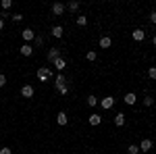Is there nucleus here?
I'll return each instance as SVG.
<instances>
[{
  "label": "nucleus",
  "instance_id": "nucleus-1",
  "mask_svg": "<svg viewBox=\"0 0 156 154\" xmlns=\"http://www.w3.org/2000/svg\"><path fill=\"white\" fill-rule=\"evenodd\" d=\"M50 77H52L50 67H40V69H37V79H40V81H46V79H50Z\"/></svg>",
  "mask_w": 156,
  "mask_h": 154
},
{
  "label": "nucleus",
  "instance_id": "nucleus-2",
  "mask_svg": "<svg viewBox=\"0 0 156 154\" xmlns=\"http://www.w3.org/2000/svg\"><path fill=\"white\" fill-rule=\"evenodd\" d=\"M65 11H67V6H65L62 2H54V4H52V15H54V17H62Z\"/></svg>",
  "mask_w": 156,
  "mask_h": 154
},
{
  "label": "nucleus",
  "instance_id": "nucleus-3",
  "mask_svg": "<svg viewBox=\"0 0 156 154\" xmlns=\"http://www.w3.org/2000/svg\"><path fill=\"white\" fill-rule=\"evenodd\" d=\"M21 36H23L25 44H29L31 40H36V34H34V29H31V27H25L23 31H21Z\"/></svg>",
  "mask_w": 156,
  "mask_h": 154
},
{
  "label": "nucleus",
  "instance_id": "nucleus-4",
  "mask_svg": "<svg viewBox=\"0 0 156 154\" xmlns=\"http://www.w3.org/2000/svg\"><path fill=\"white\" fill-rule=\"evenodd\" d=\"M152 146H154L152 140H150V138H144V140L140 142V152H150V150H152Z\"/></svg>",
  "mask_w": 156,
  "mask_h": 154
},
{
  "label": "nucleus",
  "instance_id": "nucleus-5",
  "mask_svg": "<svg viewBox=\"0 0 156 154\" xmlns=\"http://www.w3.org/2000/svg\"><path fill=\"white\" fill-rule=\"evenodd\" d=\"M100 106L104 108V110L112 108V106H115V98H112V96H106V98H102V100H100Z\"/></svg>",
  "mask_w": 156,
  "mask_h": 154
},
{
  "label": "nucleus",
  "instance_id": "nucleus-6",
  "mask_svg": "<svg viewBox=\"0 0 156 154\" xmlns=\"http://www.w3.org/2000/svg\"><path fill=\"white\" fill-rule=\"evenodd\" d=\"M65 85H67V77H65L62 73H58V75L54 77V88L60 90V88H65Z\"/></svg>",
  "mask_w": 156,
  "mask_h": 154
},
{
  "label": "nucleus",
  "instance_id": "nucleus-7",
  "mask_svg": "<svg viewBox=\"0 0 156 154\" xmlns=\"http://www.w3.org/2000/svg\"><path fill=\"white\" fill-rule=\"evenodd\" d=\"M50 36L52 38H62L65 36V27H62V25H54V27L50 29Z\"/></svg>",
  "mask_w": 156,
  "mask_h": 154
},
{
  "label": "nucleus",
  "instance_id": "nucleus-8",
  "mask_svg": "<svg viewBox=\"0 0 156 154\" xmlns=\"http://www.w3.org/2000/svg\"><path fill=\"white\" fill-rule=\"evenodd\" d=\"M46 59H48L50 63H54L56 59H60V50H58V48H50L48 54H46Z\"/></svg>",
  "mask_w": 156,
  "mask_h": 154
},
{
  "label": "nucleus",
  "instance_id": "nucleus-9",
  "mask_svg": "<svg viewBox=\"0 0 156 154\" xmlns=\"http://www.w3.org/2000/svg\"><path fill=\"white\" fill-rule=\"evenodd\" d=\"M21 96H23V98H34V85H29V83L23 85V88H21Z\"/></svg>",
  "mask_w": 156,
  "mask_h": 154
},
{
  "label": "nucleus",
  "instance_id": "nucleus-10",
  "mask_svg": "<svg viewBox=\"0 0 156 154\" xmlns=\"http://www.w3.org/2000/svg\"><path fill=\"white\" fill-rule=\"evenodd\" d=\"M123 102H125V104H129V106H133V104L137 102V96L133 94V92H129V94H125V98H123Z\"/></svg>",
  "mask_w": 156,
  "mask_h": 154
},
{
  "label": "nucleus",
  "instance_id": "nucleus-11",
  "mask_svg": "<svg viewBox=\"0 0 156 154\" xmlns=\"http://www.w3.org/2000/svg\"><path fill=\"white\" fill-rule=\"evenodd\" d=\"M144 38H146L144 29H140V27H137V29H133V40H135V42H142Z\"/></svg>",
  "mask_w": 156,
  "mask_h": 154
},
{
  "label": "nucleus",
  "instance_id": "nucleus-12",
  "mask_svg": "<svg viewBox=\"0 0 156 154\" xmlns=\"http://www.w3.org/2000/svg\"><path fill=\"white\" fill-rule=\"evenodd\" d=\"M21 54H23V56H31V54H34V46H31V44H23V46H21Z\"/></svg>",
  "mask_w": 156,
  "mask_h": 154
},
{
  "label": "nucleus",
  "instance_id": "nucleus-13",
  "mask_svg": "<svg viewBox=\"0 0 156 154\" xmlns=\"http://www.w3.org/2000/svg\"><path fill=\"white\" fill-rule=\"evenodd\" d=\"M67 121H69L67 113H65V110H60L58 115H56V123H58V125H67Z\"/></svg>",
  "mask_w": 156,
  "mask_h": 154
},
{
  "label": "nucleus",
  "instance_id": "nucleus-14",
  "mask_svg": "<svg viewBox=\"0 0 156 154\" xmlns=\"http://www.w3.org/2000/svg\"><path fill=\"white\" fill-rule=\"evenodd\" d=\"M65 6H67V11H71V13H77V11H79V2H77V0H71V2H67Z\"/></svg>",
  "mask_w": 156,
  "mask_h": 154
},
{
  "label": "nucleus",
  "instance_id": "nucleus-15",
  "mask_svg": "<svg viewBox=\"0 0 156 154\" xmlns=\"http://www.w3.org/2000/svg\"><path fill=\"white\" fill-rule=\"evenodd\" d=\"M110 44H112V40H110L108 36L100 38V48H104V50H106V48H110Z\"/></svg>",
  "mask_w": 156,
  "mask_h": 154
},
{
  "label": "nucleus",
  "instance_id": "nucleus-16",
  "mask_svg": "<svg viewBox=\"0 0 156 154\" xmlns=\"http://www.w3.org/2000/svg\"><path fill=\"white\" fill-rule=\"evenodd\" d=\"M52 65H54V67H56L58 71H62V69L67 67V60H65V59H62V56H60V59H56V60H54V63H52Z\"/></svg>",
  "mask_w": 156,
  "mask_h": 154
},
{
  "label": "nucleus",
  "instance_id": "nucleus-17",
  "mask_svg": "<svg viewBox=\"0 0 156 154\" xmlns=\"http://www.w3.org/2000/svg\"><path fill=\"white\" fill-rule=\"evenodd\" d=\"M115 125H117V127H123V125H125V115H123V113H117V117H115Z\"/></svg>",
  "mask_w": 156,
  "mask_h": 154
},
{
  "label": "nucleus",
  "instance_id": "nucleus-18",
  "mask_svg": "<svg viewBox=\"0 0 156 154\" xmlns=\"http://www.w3.org/2000/svg\"><path fill=\"white\" fill-rule=\"evenodd\" d=\"M98 104H100L98 96H94V94H90V96H87V106H98Z\"/></svg>",
  "mask_w": 156,
  "mask_h": 154
},
{
  "label": "nucleus",
  "instance_id": "nucleus-19",
  "mask_svg": "<svg viewBox=\"0 0 156 154\" xmlns=\"http://www.w3.org/2000/svg\"><path fill=\"white\" fill-rule=\"evenodd\" d=\"M100 123H102V117H100V115H90V125L96 127V125H100Z\"/></svg>",
  "mask_w": 156,
  "mask_h": 154
},
{
  "label": "nucleus",
  "instance_id": "nucleus-20",
  "mask_svg": "<svg viewBox=\"0 0 156 154\" xmlns=\"http://www.w3.org/2000/svg\"><path fill=\"white\" fill-rule=\"evenodd\" d=\"M77 25H79V27H85V25H87V17H85V15H79V17H77Z\"/></svg>",
  "mask_w": 156,
  "mask_h": 154
},
{
  "label": "nucleus",
  "instance_id": "nucleus-21",
  "mask_svg": "<svg viewBox=\"0 0 156 154\" xmlns=\"http://www.w3.org/2000/svg\"><path fill=\"white\" fill-rule=\"evenodd\" d=\"M96 56H98V52H96V50H90V52L85 54V59L90 60V63H92V60H96Z\"/></svg>",
  "mask_w": 156,
  "mask_h": 154
},
{
  "label": "nucleus",
  "instance_id": "nucleus-22",
  "mask_svg": "<svg viewBox=\"0 0 156 154\" xmlns=\"http://www.w3.org/2000/svg\"><path fill=\"white\" fill-rule=\"evenodd\" d=\"M0 6H2L4 11H9V9L12 6V2H11V0H0Z\"/></svg>",
  "mask_w": 156,
  "mask_h": 154
},
{
  "label": "nucleus",
  "instance_id": "nucleus-23",
  "mask_svg": "<svg viewBox=\"0 0 156 154\" xmlns=\"http://www.w3.org/2000/svg\"><path fill=\"white\" fill-rule=\"evenodd\" d=\"M127 152H129V154H140V146H135V144H131V146L127 148Z\"/></svg>",
  "mask_w": 156,
  "mask_h": 154
},
{
  "label": "nucleus",
  "instance_id": "nucleus-24",
  "mask_svg": "<svg viewBox=\"0 0 156 154\" xmlns=\"http://www.w3.org/2000/svg\"><path fill=\"white\" fill-rule=\"evenodd\" d=\"M152 104H154V98H152V96L148 94V96L144 98V106H152Z\"/></svg>",
  "mask_w": 156,
  "mask_h": 154
},
{
  "label": "nucleus",
  "instance_id": "nucleus-25",
  "mask_svg": "<svg viewBox=\"0 0 156 154\" xmlns=\"http://www.w3.org/2000/svg\"><path fill=\"white\" fill-rule=\"evenodd\" d=\"M11 19L15 21V23H21V21H23V15H19V13H17V15H11Z\"/></svg>",
  "mask_w": 156,
  "mask_h": 154
},
{
  "label": "nucleus",
  "instance_id": "nucleus-26",
  "mask_svg": "<svg viewBox=\"0 0 156 154\" xmlns=\"http://www.w3.org/2000/svg\"><path fill=\"white\" fill-rule=\"evenodd\" d=\"M148 77H150V79H156V67H150V69H148Z\"/></svg>",
  "mask_w": 156,
  "mask_h": 154
},
{
  "label": "nucleus",
  "instance_id": "nucleus-27",
  "mask_svg": "<svg viewBox=\"0 0 156 154\" xmlns=\"http://www.w3.org/2000/svg\"><path fill=\"white\" fill-rule=\"evenodd\" d=\"M58 94H60V96H67V94H69V85H65V88H60V90H58Z\"/></svg>",
  "mask_w": 156,
  "mask_h": 154
},
{
  "label": "nucleus",
  "instance_id": "nucleus-28",
  "mask_svg": "<svg viewBox=\"0 0 156 154\" xmlns=\"http://www.w3.org/2000/svg\"><path fill=\"white\" fill-rule=\"evenodd\" d=\"M36 46H44V38L42 36H36Z\"/></svg>",
  "mask_w": 156,
  "mask_h": 154
},
{
  "label": "nucleus",
  "instance_id": "nucleus-29",
  "mask_svg": "<svg viewBox=\"0 0 156 154\" xmlns=\"http://www.w3.org/2000/svg\"><path fill=\"white\" fill-rule=\"evenodd\" d=\"M4 85H6V75L0 73V88H4Z\"/></svg>",
  "mask_w": 156,
  "mask_h": 154
},
{
  "label": "nucleus",
  "instance_id": "nucleus-30",
  "mask_svg": "<svg viewBox=\"0 0 156 154\" xmlns=\"http://www.w3.org/2000/svg\"><path fill=\"white\" fill-rule=\"evenodd\" d=\"M0 154H12L11 148H0Z\"/></svg>",
  "mask_w": 156,
  "mask_h": 154
},
{
  "label": "nucleus",
  "instance_id": "nucleus-31",
  "mask_svg": "<svg viewBox=\"0 0 156 154\" xmlns=\"http://www.w3.org/2000/svg\"><path fill=\"white\" fill-rule=\"evenodd\" d=\"M150 21H152V23H156V11L150 13Z\"/></svg>",
  "mask_w": 156,
  "mask_h": 154
},
{
  "label": "nucleus",
  "instance_id": "nucleus-32",
  "mask_svg": "<svg viewBox=\"0 0 156 154\" xmlns=\"http://www.w3.org/2000/svg\"><path fill=\"white\" fill-rule=\"evenodd\" d=\"M2 29H4V21L0 19V31H2Z\"/></svg>",
  "mask_w": 156,
  "mask_h": 154
},
{
  "label": "nucleus",
  "instance_id": "nucleus-33",
  "mask_svg": "<svg viewBox=\"0 0 156 154\" xmlns=\"http://www.w3.org/2000/svg\"><path fill=\"white\" fill-rule=\"evenodd\" d=\"M152 44H154V46H156V36H154V38H152Z\"/></svg>",
  "mask_w": 156,
  "mask_h": 154
}]
</instances>
